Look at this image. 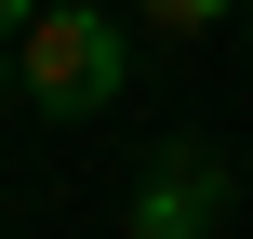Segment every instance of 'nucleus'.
Returning <instances> with one entry per match:
<instances>
[{"label":"nucleus","instance_id":"3","mask_svg":"<svg viewBox=\"0 0 253 239\" xmlns=\"http://www.w3.org/2000/svg\"><path fill=\"white\" fill-rule=\"evenodd\" d=\"M133 27H160V40H200V27H240V0H133Z\"/></svg>","mask_w":253,"mask_h":239},{"label":"nucleus","instance_id":"2","mask_svg":"<svg viewBox=\"0 0 253 239\" xmlns=\"http://www.w3.org/2000/svg\"><path fill=\"white\" fill-rule=\"evenodd\" d=\"M227 226V160L213 146H160L133 186V239H213Z\"/></svg>","mask_w":253,"mask_h":239},{"label":"nucleus","instance_id":"1","mask_svg":"<svg viewBox=\"0 0 253 239\" xmlns=\"http://www.w3.org/2000/svg\"><path fill=\"white\" fill-rule=\"evenodd\" d=\"M120 80H133L120 13H93V0H27V27H13V93H27L40 120H107Z\"/></svg>","mask_w":253,"mask_h":239},{"label":"nucleus","instance_id":"4","mask_svg":"<svg viewBox=\"0 0 253 239\" xmlns=\"http://www.w3.org/2000/svg\"><path fill=\"white\" fill-rule=\"evenodd\" d=\"M0 93H13V40H0Z\"/></svg>","mask_w":253,"mask_h":239},{"label":"nucleus","instance_id":"5","mask_svg":"<svg viewBox=\"0 0 253 239\" xmlns=\"http://www.w3.org/2000/svg\"><path fill=\"white\" fill-rule=\"evenodd\" d=\"M240 27H253V0H240Z\"/></svg>","mask_w":253,"mask_h":239}]
</instances>
